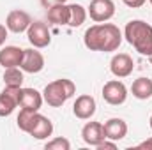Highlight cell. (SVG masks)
I'll list each match as a JSON object with an SVG mask.
<instances>
[{"label":"cell","mask_w":152,"mask_h":150,"mask_svg":"<svg viewBox=\"0 0 152 150\" xmlns=\"http://www.w3.org/2000/svg\"><path fill=\"white\" fill-rule=\"evenodd\" d=\"M83 42L90 51H115L122 42V32L113 23L92 25L85 30Z\"/></svg>","instance_id":"1"},{"label":"cell","mask_w":152,"mask_h":150,"mask_svg":"<svg viewBox=\"0 0 152 150\" xmlns=\"http://www.w3.org/2000/svg\"><path fill=\"white\" fill-rule=\"evenodd\" d=\"M126 41L143 57L152 55V27L142 20H131L124 28Z\"/></svg>","instance_id":"2"},{"label":"cell","mask_w":152,"mask_h":150,"mask_svg":"<svg viewBox=\"0 0 152 150\" xmlns=\"http://www.w3.org/2000/svg\"><path fill=\"white\" fill-rule=\"evenodd\" d=\"M75 92H76L75 83L71 79L62 78V79H55V81L48 83L42 90V97L50 106L60 108V106H64V103L67 99H71L75 95Z\"/></svg>","instance_id":"3"},{"label":"cell","mask_w":152,"mask_h":150,"mask_svg":"<svg viewBox=\"0 0 152 150\" xmlns=\"http://www.w3.org/2000/svg\"><path fill=\"white\" fill-rule=\"evenodd\" d=\"M103 99L108 104H112V106L124 104L126 99H127V88H126V85L122 81H118V79H112V81L104 83V87H103Z\"/></svg>","instance_id":"4"},{"label":"cell","mask_w":152,"mask_h":150,"mask_svg":"<svg viewBox=\"0 0 152 150\" xmlns=\"http://www.w3.org/2000/svg\"><path fill=\"white\" fill-rule=\"evenodd\" d=\"M115 14V4L113 0H92L88 5V16L96 23H104L110 21Z\"/></svg>","instance_id":"5"},{"label":"cell","mask_w":152,"mask_h":150,"mask_svg":"<svg viewBox=\"0 0 152 150\" xmlns=\"http://www.w3.org/2000/svg\"><path fill=\"white\" fill-rule=\"evenodd\" d=\"M27 37H28V42L37 50L50 46V42H51V34H50L46 23H42V21H32L30 23V27L27 30Z\"/></svg>","instance_id":"6"},{"label":"cell","mask_w":152,"mask_h":150,"mask_svg":"<svg viewBox=\"0 0 152 150\" xmlns=\"http://www.w3.org/2000/svg\"><path fill=\"white\" fill-rule=\"evenodd\" d=\"M21 87H5L0 92V117H9L20 106Z\"/></svg>","instance_id":"7"},{"label":"cell","mask_w":152,"mask_h":150,"mask_svg":"<svg viewBox=\"0 0 152 150\" xmlns=\"http://www.w3.org/2000/svg\"><path fill=\"white\" fill-rule=\"evenodd\" d=\"M32 23V18L28 12L21 11V9H14L7 14L5 18V27L9 32H14V34H21V32H27L28 27Z\"/></svg>","instance_id":"8"},{"label":"cell","mask_w":152,"mask_h":150,"mask_svg":"<svg viewBox=\"0 0 152 150\" xmlns=\"http://www.w3.org/2000/svg\"><path fill=\"white\" fill-rule=\"evenodd\" d=\"M28 134L36 140H46L48 136L53 134V124L48 117L41 115V113H34V118L30 122V127H28Z\"/></svg>","instance_id":"9"},{"label":"cell","mask_w":152,"mask_h":150,"mask_svg":"<svg viewBox=\"0 0 152 150\" xmlns=\"http://www.w3.org/2000/svg\"><path fill=\"white\" fill-rule=\"evenodd\" d=\"M20 67L25 71V73H30V74H37L44 69V57L42 53L37 51V48H30V50H23V58H21V64Z\"/></svg>","instance_id":"10"},{"label":"cell","mask_w":152,"mask_h":150,"mask_svg":"<svg viewBox=\"0 0 152 150\" xmlns=\"http://www.w3.org/2000/svg\"><path fill=\"white\" fill-rule=\"evenodd\" d=\"M96 108H97L96 99L92 95L85 94V95L76 97L75 104H73V113H75L76 118H80V120H88V118H92L96 115Z\"/></svg>","instance_id":"11"},{"label":"cell","mask_w":152,"mask_h":150,"mask_svg":"<svg viewBox=\"0 0 152 150\" xmlns=\"http://www.w3.org/2000/svg\"><path fill=\"white\" fill-rule=\"evenodd\" d=\"M110 71L117 78H127L134 71V62L127 53H118L110 62Z\"/></svg>","instance_id":"12"},{"label":"cell","mask_w":152,"mask_h":150,"mask_svg":"<svg viewBox=\"0 0 152 150\" xmlns=\"http://www.w3.org/2000/svg\"><path fill=\"white\" fill-rule=\"evenodd\" d=\"M81 138H83V141H85L87 145L97 147L101 141L106 140L103 124H99V122H87V124L83 125V129H81Z\"/></svg>","instance_id":"13"},{"label":"cell","mask_w":152,"mask_h":150,"mask_svg":"<svg viewBox=\"0 0 152 150\" xmlns=\"http://www.w3.org/2000/svg\"><path fill=\"white\" fill-rule=\"evenodd\" d=\"M42 94H39L36 88H23L20 92V106L23 110H30V111H39L42 106Z\"/></svg>","instance_id":"14"},{"label":"cell","mask_w":152,"mask_h":150,"mask_svg":"<svg viewBox=\"0 0 152 150\" xmlns=\"http://www.w3.org/2000/svg\"><path fill=\"white\" fill-rule=\"evenodd\" d=\"M103 127H104L106 140H112V141H120L127 134V124L122 118H110L103 124Z\"/></svg>","instance_id":"15"},{"label":"cell","mask_w":152,"mask_h":150,"mask_svg":"<svg viewBox=\"0 0 152 150\" xmlns=\"http://www.w3.org/2000/svg\"><path fill=\"white\" fill-rule=\"evenodd\" d=\"M21 58H23V50L18 46H5L0 50V66H4V69L20 67Z\"/></svg>","instance_id":"16"},{"label":"cell","mask_w":152,"mask_h":150,"mask_svg":"<svg viewBox=\"0 0 152 150\" xmlns=\"http://www.w3.org/2000/svg\"><path fill=\"white\" fill-rule=\"evenodd\" d=\"M46 16H48V21L53 25H67L69 23V5L66 4L53 5L48 9Z\"/></svg>","instance_id":"17"},{"label":"cell","mask_w":152,"mask_h":150,"mask_svg":"<svg viewBox=\"0 0 152 150\" xmlns=\"http://www.w3.org/2000/svg\"><path fill=\"white\" fill-rule=\"evenodd\" d=\"M131 92L140 101L151 99L152 97V79H149V78H138V79H134L133 85H131Z\"/></svg>","instance_id":"18"},{"label":"cell","mask_w":152,"mask_h":150,"mask_svg":"<svg viewBox=\"0 0 152 150\" xmlns=\"http://www.w3.org/2000/svg\"><path fill=\"white\" fill-rule=\"evenodd\" d=\"M87 20V9L81 5V4H71L69 5V23L67 27H81Z\"/></svg>","instance_id":"19"},{"label":"cell","mask_w":152,"mask_h":150,"mask_svg":"<svg viewBox=\"0 0 152 150\" xmlns=\"http://www.w3.org/2000/svg\"><path fill=\"white\" fill-rule=\"evenodd\" d=\"M5 87H21L23 85V69L21 67H7L4 71Z\"/></svg>","instance_id":"20"},{"label":"cell","mask_w":152,"mask_h":150,"mask_svg":"<svg viewBox=\"0 0 152 150\" xmlns=\"http://www.w3.org/2000/svg\"><path fill=\"white\" fill-rule=\"evenodd\" d=\"M34 113L36 111H30V110H20V115H18V118H16V124H18V127L23 131V133H28V127H30V122H32V118H34Z\"/></svg>","instance_id":"21"},{"label":"cell","mask_w":152,"mask_h":150,"mask_svg":"<svg viewBox=\"0 0 152 150\" xmlns=\"http://www.w3.org/2000/svg\"><path fill=\"white\" fill-rule=\"evenodd\" d=\"M44 149L46 150H69L71 149V143H69L67 138H55V140L48 141Z\"/></svg>","instance_id":"22"},{"label":"cell","mask_w":152,"mask_h":150,"mask_svg":"<svg viewBox=\"0 0 152 150\" xmlns=\"http://www.w3.org/2000/svg\"><path fill=\"white\" fill-rule=\"evenodd\" d=\"M96 149H97V150H106V149L115 150V149H117V141H112V140H104V141H101V143H99Z\"/></svg>","instance_id":"23"},{"label":"cell","mask_w":152,"mask_h":150,"mask_svg":"<svg viewBox=\"0 0 152 150\" xmlns=\"http://www.w3.org/2000/svg\"><path fill=\"white\" fill-rule=\"evenodd\" d=\"M67 0H41V5L44 7V9H50V7H53V5H58V4H66Z\"/></svg>","instance_id":"24"},{"label":"cell","mask_w":152,"mask_h":150,"mask_svg":"<svg viewBox=\"0 0 152 150\" xmlns=\"http://www.w3.org/2000/svg\"><path fill=\"white\" fill-rule=\"evenodd\" d=\"M124 4L127 7H131V9H138V7H142L145 4V0H124Z\"/></svg>","instance_id":"25"},{"label":"cell","mask_w":152,"mask_h":150,"mask_svg":"<svg viewBox=\"0 0 152 150\" xmlns=\"http://www.w3.org/2000/svg\"><path fill=\"white\" fill-rule=\"evenodd\" d=\"M7 32H9L7 27L0 23V46H4V42H5V39H7Z\"/></svg>","instance_id":"26"},{"label":"cell","mask_w":152,"mask_h":150,"mask_svg":"<svg viewBox=\"0 0 152 150\" xmlns=\"http://www.w3.org/2000/svg\"><path fill=\"white\" fill-rule=\"evenodd\" d=\"M136 149H143V150H152V138H149V140H145V141H142Z\"/></svg>","instance_id":"27"},{"label":"cell","mask_w":152,"mask_h":150,"mask_svg":"<svg viewBox=\"0 0 152 150\" xmlns=\"http://www.w3.org/2000/svg\"><path fill=\"white\" fill-rule=\"evenodd\" d=\"M149 125H151V129H152V117H151V120H149Z\"/></svg>","instance_id":"28"},{"label":"cell","mask_w":152,"mask_h":150,"mask_svg":"<svg viewBox=\"0 0 152 150\" xmlns=\"http://www.w3.org/2000/svg\"><path fill=\"white\" fill-rule=\"evenodd\" d=\"M149 60H151V66H152V55H151V57H149Z\"/></svg>","instance_id":"29"},{"label":"cell","mask_w":152,"mask_h":150,"mask_svg":"<svg viewBox=\"0 0 152 150\" xmlns=\"http://www.w3.org/2000/svg\"><path fill=\"white\" fill-rule=\"evenodd\" d=\"M151 5H152V0H151Z\"/></svg>","instance_id":"30"}]
</instances>
